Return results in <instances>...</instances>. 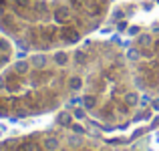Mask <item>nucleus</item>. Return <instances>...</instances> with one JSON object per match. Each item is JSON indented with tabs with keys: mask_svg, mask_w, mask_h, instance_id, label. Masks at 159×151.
Here are the masks:
<instances>
[{
	"mask_svg": "<svg viewBox=\"0 0 159 151\" xmlns=\"http://www.w3.org/2000/svg\"><path fill=\"white\" fill-rule=\"evenodd\" d=\"M111 0H0V28L20 47L57 50L105 20Z\"/></svg>",
	"mask_w": 159,
	"mask_h": 151,
	"instance_id": "f257e3e1",
	"label": "nucleus"
},
{
	"mask_svg": "<svg viewBox=\"0 0 159 151\" xmlns=\"http://www.w3.org/2000/svg\"><path fill=\"white\" fill-rule=\"evenodd\" d=\"M10 58H12V44L0 36V71L10 62Z\"/></svg>",
	"mask_w": 159,
	"mask_h": 151,
	"instance_id": "f03ea898",
	"label": "nucleus"
}]
</instances>
